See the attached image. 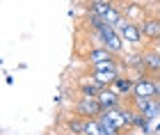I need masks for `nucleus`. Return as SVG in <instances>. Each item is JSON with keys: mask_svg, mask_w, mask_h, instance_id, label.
I'll return each mask as SVG.
<instances>
[{"mask_svg": "<svg viewBox=\"0 0 160 135\" xmlns=\"http://www.w3.org/2000/svg\"><path fill=\"white\" fill-rule=\"evenodd\" d=\"M114 28H117V32L121 34V39L126 41V44H133V46H137V44L142 41V37H144V34H142V28L137 25V23H133V21H123V18H121Z\"/></svg>", "mask_w": 160, "mask_h": 135, "instance_id": "20e7f679", "label": "nucleus"}, {"mask_svg": "<svg viewBox=\"0 0 160 135\" xmlns=\"http://www.w3.org/2000/svg\"><path fill=\"white\" fill-rule=\"evenodd\" d=\"M98 34H101V39H103L105 48H110L112 53H123V39H121V34L117 32L114 25L103 23V28L98 30Z\"/></svg>", "mask_w": 160, "mask_h": 135, "instance_id": "7ed1b4c3", "label": "nucleus"}, {"mask_svg": "<svg viewBox=\"0 0 160 135\" xmlns=\"http://www.w3.org/2000/svg\"><path fill=\"white\" fill-rule=\"evenodd\" d=\"M112 87L117 89L119 94H128V92H133V87H135V80H130V78H117Z\"/></svg>", "mask_w": 160, "mask_h": 135, "instance_id": "9b49d317", "label": "nucleus"}, {"mask_svg": "<svg viewBox=\"0 0 160 135\" xmlns=\"http://www.w3.org/2000/svg\"><path fill=\"white\" fill-rule=\"evenodd\" d=\"M98 103L103 110H110V108H117V105H121V94L119 92H114L110 87H101V92L96 94Z\"/></svg>", "mask_w": 160, "mask_h": 135, "instance_id": "0eeeda50", "label": "nucleus"}, {"mask_svg": "<svg viewBox=\"0 0 160 135\" xmlns=\"http://www.w3.org/2000/svg\"><path fill=\"white\" fill-rule=\"evenodd\" d=\"M114 55H117V53H112L110 48L96 46V48H92V51L85 55V62H89V64H101V62H117V60H114Z\"/></svg>", "mask_w": 160, "mask_h": 135, "instance_id": "6e6552de", "label": "nucleus"}, {"mask_svg": "<svg viewBox=\"0 0 160 135\" xmlns=\"http://www.w3.org/2000/svg\"><path fill=\"white\" fill-rule=\"evenodd\" d=\"M142 69L147 76H160V51H149L142 55Z\"/></svg>", "mask_w": 160, "mask_h": 135, "instance_id": "1a4fd4ad", "label": "nucleus"}, {"mask_svg": "<svg viewBox=\"0 0 160 135\" xmlns=\"http://www.w3.org/2000/svg\"><path fill=\"white\" fill-rule=\"evenodd\" d=\"M119 78L117 62H101V64H92V80L98 87H112L114 80Z\"/></svg>", "mask_w": 160, "mask_h": 135, "instance_id": "f257e3e1", "label": "nucleus"}, {"mask_svg": "<svg viewBox=\"0 0 160 135\" xmlns=\"http://www.w3.org/2000/svg\"><path fill=\"white\" fill-rule=\"evenodd\" d=\"M140 28H142L144 39H149V41H158V39H160V16H149V18H144Z\"/></svg>", "mask_w": 160, "mask_h": 135, "instance_id": "9d476101", "label": "nucleus"}, {"mask_svg": "<svg viewBox=\"0 0 160 135\" xmlns=\"http://www.w3.org/2000/svg\"><path fill=\"white\" fill-rule=\"evenodd\" d=\"M101 112H103V108H101L96 96H80V101L76 103V115L82 119H96Z\"/></svg>", "mask_w": 160, "mask_h": 135, "instance_id": "f03ea898", "label": "nucleus"}, {"mask_svg": "<svg viewBox=\"0 0 160 135\" xmlns=\"http://www.w3.org/2000/svg\"><path fill=\"white\" fill-rule=\"evenodd\" d=\"M133 94H135V98H153V96H158V82L149 76H140L135 80Z\"/></svg>", "mask_w": 160, "mask_h": 135, "instance_id": "39448f33", "label": "nucleus"}, {"mask_svg": "<svg viewBox=\"0 0 160 135\" xmlns=\"http://www.w3.org/2000/svg\"><path fill=\"white\" fill-rule=\"evenodd\" d=\"M92 9L98 12V16L103 18L105 23H110V25H117L121 21V12L112 2H92Z\"/></svg>", "mask_w": 160, "mask_h": 135, "instance_id": "423d86ee", "label": "nucleus"}]
</instances>
